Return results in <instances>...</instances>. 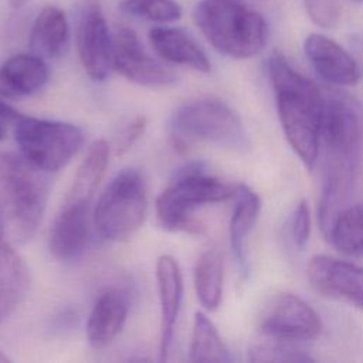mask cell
I'll return each instance as SVG.
<instances>
[{"instance_id":"1","label":"cell","mask_w":363,"mask_h":363,"mask_svg":"<svg viewBox=\"0 0 363 363\" xmlns=\"http://www.w3.org/2000/svg\"><path fill=\"white\" fill-rule=\"evenodd\" d=\"M325 152L318 218L326 233L335 216L347 206L363 157V104L353 95L335 91L325 95L320 132Z\"/></svg>"},{"instance_id":"2","label":"cell","mask_w":363,"mask_h":363,"mask_svg":"<svg viewBox=\"0 0 363 363\" xmlns=\"http://www.w3.org/2000/svg\"><path fill=\"white\" fill-rule=\"evenodd\" d=\"M267 69L284 135L301 162L312 170L320 152L325 95L278 51L269 55Z\"/></svg>"},{"instance_id":"3","label":"cell","mask_w":363,"mask_h":363,"mask_svg":"<svg viewBox=\"0 0 363 363\" xmlns=\"http://www.w3.org/2000/svg\"><path fill=\"white\" fill-rule=\"evenodd\" d=\"M47 174L20 153H0V240L14 245L35 235L50 194Z\"/></svg>"},{"instance_id":"4","label":"cell","mask_w":363,"mask_h":363,"mask_svg":"<svg viewBox=\"0 0 363 363\" xmlns=\"http://www.w3.org/2000/svg\"><path fill=\"white\" fill-rule=\"evenodd\" d=\"M193 20L216 51L234 60L251 58L268 43L265 18L241 0H200Z\"/></svg>"},{"instance_id":"5","label":"cell","mask_w":363,"mask_h":363,"mask_svg":"<svg viewBox=\"0 0 363 363\" xmlns=\"http://www.w3.org/2000/svg\"><path fill=\"white\" fill-rule=\"evenodd\" d=\"M234 190L235 186L207 173L203 163L190 162L176 170L173 182L157 196V220L167 231L200 235L206 227L194 217V211L233 199Z\"/></svg>"},{"instance_id":"6","label":"cell","mask_w":363,"mask_h":363,"mask_svg":"<svg viewBox=\"0 0 363 363\" xmlns=\"http://www.w3.org/2000/svg\"><path fill=\"white\" fill-rule=\"evenodd\" d=\"M169 132L176 149H184L193 140L237 152L250 146L238 113L217 98H200L179 105L169 118Z\"/></svg>"},{"instance_id":"7","label":"cell","mask_w":363,"mask_h":363,"mask_svg":"<svg viewBox=\"0 0 363 363\" xmlns=\"http://www.w3.org/2000/svg\"><path fill=\"white\" fill-rule=\"evenodd\" d=\"M147 186L139 169H122L101 193L92 211L96 233L109 241L132 237L147 214Z\"/></svg>"},{"instance_id":"8","label":"cell","mask_w":363,"mask_h":363,"mask_svg":"<svg viewBox=\"0 0 363 363\" xmlns=\"http://www.w3.org/2000/svg\"><path fill=\"white\" fill-rule=\"evenodd\" d=\"M18 153L33 166L55 173L79 152L84 130L69 122L20 115L13 125Z\"/></svg>"},{"instance_id":"9","label":"cell","mask_w":363,"mask_h":363,"mask_svg":"<svg viewBox=\"0 0 363 363\" xmlns=\"http://www.w3.org/2000/svg\"><path fill=\"white\" fill-rule=\"evenodd\" d=\"M258 329L269 339L303 342L320 335L322 320L316 311L302 298L281 292L267 302L259 316Z\"/></svg>"},{"instance_id":"10","label":"cell","mask_w":363,"mask_h":363,"mask_svg":"<svg viewBox=\"0 0 363 363\" xmlns=\"http://www.w3.org/2000/svg\"><path fill=\"white\" fill-rule=\"evenodd\" d=\"M75 38L85 72L94 81H104L113 68V38L98 0H84L79 6Z\"/></svg>"},{"instance_id":"11","label":"cell","mask_w":363,"mask_h":363,"mask_svg":"<svg viewBox=\"0 0 363 363\" xmlns=\"http://www.w3.org/2000/svg\"><path fill=\"white\" fill-rule=\"evenodd\" d=\"M112 38V67L128 81L146 88H166L177 81L172 69L147 54L136 33L129 27H116Z\"/></svg>"},{"instance_id":"12","label":"cell","mask_w":363,"mask_h":363,"mask_svg":"<svg viewBox=\"0 0 363 363\" xmlns=\"http://www.w3.org/2000/svg\"><path fill=\"white\" fill-rule=\"evenodd\" d=\"M312 288L320 295L363 312V267L329 255H315L306 268Z\"/></svg>"},{"instance_id":"13","label":"cell","mask_w":363,"mask_h":363,"mask_svg":"<svg viewBox=\"0 0 363 363\" xmlns=\"http://www.w3.org/2000/svg\"><path fill=\"white\" fill-rule=\"evenodd\" d=\"M92 224L91 201L67 199L48 230L50 252L60 261L78 258L89 242Z\"/></svg>"},{"instance_id":"14","label":"cell","mask_w":363,"mask_h":363,"mask_svg":"<svg viewBox=\"0 0 363 363\" xmlns=\"http://www.w3.org/2000/svg\"><path fill=\"white\" fill-rule=\"evenodd\" d=\"M155 269L160 311L159 360L166 362L173 345L174 329L183 301V275L177 259L170 254L160 255L156 259Z\"/></svg>"},{"instance_id":"15","label":"cell","mask_w":363,"mask_h":363,"mask_svg":"<svg viewBox=\"0 0 363 363\" xmlns=\"http://www.w3.org/2000/svg\"><path fill=\"white\" fill-rule=\"evenodd\" d=\"M303 50L320 78L336 86H353L360 79L356 60L335 40L312 33L305 38Z\"/></svg>"},{"instance_id":"16","label":"cell","mask_w":363,"mask_h":363,"mask_svg":"<svg viewBox=\"0 0 363 363\" xmlns=\"http://www.w3.org/2000/svg\"><path fill=\"white\" fill-rule=\"evenodd\" d=\"M130 311V299L123 289L104 292L92 306L86 320V339L94 349L109 346L122 332Z\"/></svg>"},{"instance_id":"17","label":"cell","mask_w":363,"mask_h":363,"mask_svg":"<svg viewBox=\"0 0 363 363\" xmlns=\"http://www.w3.org/2000/svg\"><path fill=\"white\" fill-rule=\"evenodd\" d=\"M50 79V68L44 58L30 54H16L0 65V96L20 99L35 94Z\"/></svg>"},{"instance_id":"18","label":"cell","mask_w":363,"mask_h":363,"mask_svg":"<svg viewBox=\"0 0 363 363\" xmlns=\"http://www.w3.org/2000/svg\"><path fill=\"white\" fill-rule=\"evenodd\" d=\"M149 41L155 52L166 62L210 72L211 64L204 50L179 27L157 26L149 31Z\"/></svg>"},{"instance_id":"19","label":"cell","mask_w":363,"mask_h":363,"mask_svg":"<svg viewBox=\"0 0 363 363\" xmlns=\"http://www.w3.org/2000/svg\"><path fill=\"white\" fill-rule=\"evenodd\" d=\"M30 269L13 245L0 240V325L24 302L30 291Z\"/></svg>"},{"instance_id":"20","label":"cell","mask_w":363,"mask_h":363,"mask_svg":"<svg viewBox=\"0 0 363 363\" xmlns=\"http://www.w3.org/2000/svg\"><path fill=\"white\" fill-rule=\"evenodd\" d=\"M68 41L69 26L65 13L51 4L43 7L30 31L31 52L44 60H54L65 52Z\"/></svg>"},{"instance_id":"21","label":"cell","mask_w":363,"mask_h":363,"mask_svg":"<svg viewBox=\"0 0 363 363\" xmlns=\"http://www.w3.org/2000/svg\"><path fill=\"white\" fill-rule=\"evenodd\" d=\"M234 207L228 224L230 247L241 268L247 265V240L261 211L259 196L245 184H235Z\"/></svg>"},{"instance_id":"22","label":"cell","mask_w":363,"mask_h":363,"mask_svg":"<svg viewBox=\"0 0 363 363\" xmlns=\"http://www.w3.org/2000/svg\"><path fill=\"white\" fill-rule=\"evenodd\" d=\"M193 281L197 301L203 309L207 312L216 311L221 303L224 286V262L217 248H207L199 255Z\"/></svg>"},{"instance_id":"23","label":"cell","mask_w":363,"mask_h":363,"mask_svg":"<svg viewBox=\"0 0 363 363\" xmlns=\"http://www.w3.org/2000/svg\"><path fill=\"white\" fill-rule=\"evenodd\" d=\"M325 237L339 252L363 258V203L345 206L335 216Z\"/></svg>"},{"instance_id":"24","label":"cell","mask_w":363,"mask_h":363,"mask_svg":"<svg viewBox=\"0 0 363 363\" xmlns=\"http://www.w3.org/2000/svg\"><path fill=\"white\" fill-rule=\"evenodd\" d=\"M109 164V145L104 139L95 140L86 150L74 176L67 199L92 201V197Z\"/></svg>"},{"instance_id":"25","label":"cell","mask_w":363,"mask_h":363,"mask_svg":"<svg viewBox=\"0 0 363 363\" xmlns=\"http://www.w3.org/2000/svg\"><path fill=\"white\" fill-rule=\"evenodd\" d=\"M190 362H230L231 354L217 328L204 312H196L191 340L189 346Z\"/></svg>"},{"instance_id":"26","label":"cell","mask_w":363,"mask_h":363,"mask_svg":"<svg viewBox=\"0 0 363 363\" xmlns=\"http://www.w3.org/2000/svg\"><path fill=\"white\" fill-rule=\"evenodd\" d=\"M119 9L132 17L162 24L176 21L183 14L176 0H121Z\"/></svg>"},{"instance_id":"27","label":"cell","mask_w":363,"mask_h":363,"mask_svg":"<svg viewBox=\"0 0 363 363\" xmlns=\"http://www.w3.org/2000/svg\"><path fill=\"white\" fill-rule=\"evenodd\" d=\"M272 342H264L254 345L248 350V357L252 362H308L312 360L303 350L292 346V342H284L271 339Z\"/></svg>"},{"instance_id":"28","label":"cell","mask_w":363,"mask_h":363,"mask_svg":"<svg viewBox=\"0 0 363 363\" xmlns=\"http://www.w3.org/2000/svg\"><path fill=\"white\" fill-rule=\"evenodd\" d=\"M309 18L322 28H333L337 26L342 9L336 0H303Z\"/></svg>"},{"instance_id":"29","label":"cell","mask_w":363,"mask_h":363,"mask_svg":"<svg viewBox=\"0 0 363 363\" xmlns=\"http://www.w3.org/2000/svg\"><path fill=\"white\" fill-rule=\"evenodd\" d=\"M291 235L298 250H303L308 245L311 237V210L305 199H302L294 210L291 221Z\"/></svg>"},{"instance_id":"30","label":"cell","mask_w":363,"mask_h":363,"mask_svg":"<svg viewBox=\"0 0 363 363\" xmlns=\"http://www.w3.org/2000/svg\"><path fill=\"white\" fill-rule=\"evenodd\" d=\"M147 126V121L143 115L133 118L121 132L116 139V153L123 155L143 136Z\"/></svg>"},{"instance_id":"31","label":"cell","mask_w":363,"mask_h":363,"mask_svg":"<svg viewBox=\"0 0 363 363\" xmlns=\"http://www.w3.org/2000/svg\"><path fill=\"white\" fill-rule=\"evenodd\" d=\"M20 115L21 113L16 108H13L4 101V98L0 96V142L6 139L9 126L14 125Z\"/></svg>"},{"instance_id":"32","label":"cell","mask_w":363,"mask_h":363,"mask_svg":"<svg viewBox=\"0 0 363 363\" xmlns=\"http://www.w3.org/2000/svg\"><path fill=\"white\" fill-rule=\"evenodd\" d=\"M9 3H10V6H11V7L17 9V7L24 6V4L27 3V0H9Z\"/></svg>"},{"instance_id":"33","label":"cell","mask_w":363,"mask_h":363,"mask_svg":"<svg viewBox=\"0 0 363 363\" xmlns=\"http://www.w3.org/2000/svg\"><path fill=\"white\" fill-rule=\"evenodd\" d=\"M7 362H11V359L0 349V363H7Z\"/></svg>"},{"instance_id":"34","label":"cell","mask_w":363,"mask_h":363,"mask_svg":"<svg viewBox=\"0 0 363 363\" xmlns=\"http://www.w3.org/2000/svg\"><path fill=\"white\" fill-rule=\"evenodd\" d=\"M349 1H353V3H362L363 0H349Z\"/></svg>"}]
</instances>
